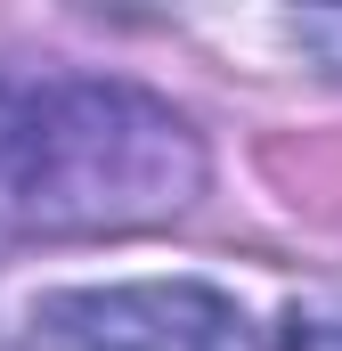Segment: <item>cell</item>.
Listing matches in <instances>:
<instances>
[{
	"label": "cell",
	"instance_id": "obj_3",
	"mask_svg": "<svg viewBox=\"0 0 342 351\" xmlns=\"http://www.w3.org/2000/svg\"><path fill=\"white\" fill-rule=\"evenodd\" d=\"M285 351H342V311H293L285 319Z\"/></svg>",
	"mask_w": 342,
	"mask_h": 351
},
{
	"label": "cell",
	"instance_id": "obj_2",
	"mask_svg": "<svg viewBox=\"0 0 342 351\" xmlns=\"http://www.w3.org/2000/svg\"><path fill=\"white\" fill-rule=\"evenodd\" d=\"M33 351H253V335L228 294L196 278H147L33 302Z\"/></svg>",
	"mask_w": 342,
	"mask_h": 351
},
{
	"label": "cell",
	"instance_id": "obj_1",
	"mask_svg": "<svg viewBox=\"0 0 342 351\" xmlns=\"http://www.w3.org/2000/svg\"><path fill=\"white\" fill-rule=\"evenodd\" d=\"M196 188L204 139L131 82H57L0 114V213L16 229H147L187 213Z\"/></svg>",
	"mask_w": 342,
	"mask_h": 351
}]
</instances>
